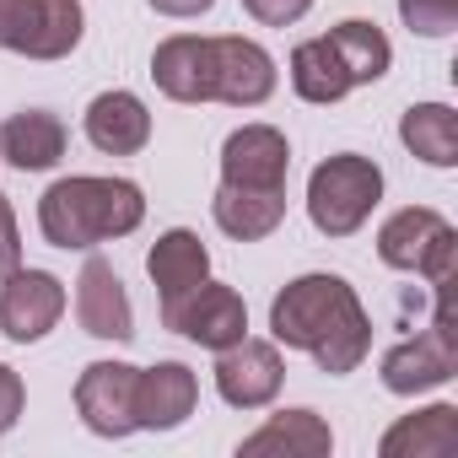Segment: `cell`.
Returning <instances> with one entry per match:
<instances>
[{"label":"cell","instance_id":"1","mask_svg":"<svg viewBox=\"0 0 458 458\" xmlns=\"http://www.w3.org/2000/svg\"><path fill=\"white\" fill-rule=\"evenodd\" d=\"M270 329L281 345L308 351L329 377L356 372L372 345V318L340 276H297L270 302Z\"/></svg>","mask_w":458,"mask_h":458},{"label":"cell","instance_id":"2","mask_svg":"<svg viewBox=\"0 0 458 458\" xmlns=\"http://www.w3.org/2000/svg\"><path fill=\"white\" fill-rule=\"evenodd\" d=\"M146 221V194L130 178H60L38 199V226L55 249H98Z\"/></svg>","mask_w":458,"mask_h":458},{"label":"cell","instance_id":"3","mask_svg":"<svg viewBox=\"0 0 458 458\" xmlns=\"http://www.w3.org/2000/svg\"><path fill=\"white\" fill-rule=\"evenodd\" d=\"M377 199H383V173L372 157H356V151L318 162L308 178V216L324 238H351Z\"/></svg>","mask_w":458,"mask_h":458},{"label":"cell","instance_id":"4","mask_svg":"<svg viewBox=\"0 0 458 458\" xmlns=\"http://www.w3.org/2000/svg\"><path fill=\"white\" fill-rule=\"evenodd\" d=\"M377 259L388 270H420L431 286H453L458 281V233L426 205L394 210L377 233Z\"/></svg>","mask_w":458,"mask_h":458},{"label":"cell","instance_id":"5","mask_svg":"<svg viewBox=\"0 0 458 458\" xmlns=\"http://www.w3.org/2000/svg\"><path fill=\"white\" fill-rule=\"evenodd\" d=\"M437 292V313L431 329H420L415 340L394 345L383 356V388L388 394H426L437 383H447L458 372V318H453V286H431Z\"/></svg>","mask_w":458,"mask_h":458},{"label":"cell","instance_id":"6","mask_svg":"<svg viewBox=\"0 0 458 458\" xmlns=\"http://www.w3.org/2000/svg\"><path fill=\"white\" fill-rule=\"evenodd\" d=\"M81 0H0V49L28 60H65L81 44Z\"/></svg>","mask_w":458,"mask_h":458},{"label":"cell","instance_id":"7","mask_svg":"<svg viewBox=\"0 0 458 458\" xmlns=\"http://www.w3.org/2000/svg\"><path fill=\"white\" fill-rule=\"evenodd\" d=\"M60 313H65V286L49 270H22L17 265L6 276V286H0V329H6V340H17V345L44 340L60 324Z\"/></svg>","mask_w":458,"mask_h":458},{"label":"cell","instance_id":"8","mask_svg":"<svg viewBox=\"0 0 458 458\" xmlns=\"http://www.w3.org/2000/svg\"><path fill=\"white\" fill-rule=\"evenodd\" d=\"M281 351L270 340H238V345H226L216 351V394L233 404V410H259L281 394Z\"/></svg>","mask_w":458,"mask_h":458},{"label":"cell","instance_id":"9","mask_svg":"<svg viewBox=\"0 0 458 458\" xmlns=\"http://www.w3.org/2000/svg\"><path fill=\"white\" fill-rule=\"evenodd\" d=\"M135 377L140 367L124 361H92L76 383V410L98 437H130L135 431Z\"/></svg>","mask_w":458,"mask_h":458},{"label":"cell","instance_id":"10","mask_svg":"<svg viewBox=\"0 0 458 458\" xmlns=\"http://www.w3.org/2000/svg\"><path fill=\"white\" fill-rule=\"evenodd\" d=\"M146 270H151L157 297H162V324L173 329L178 308L205 286V276H210V254H205V243H199L194 233L173 226V233H162V238H157V249L146 254Z\"/></svg>","mask_w":458,"mask_h":458},{"label":"cell","instance_id":"11","mask_svg":"<svg viewBox=\"0 0 458 458\" xmlns=\"http://www.w3.org/2000/svg\"><path fill=\"white\" fill-rule=\"evenodd\" d=\"M292 173V146L276 124H243L221 146V178L249 183V189H286Z\"/></svg>","mask_w":458,"mask_h":458},{"label":"cell","instance_id":"12","mask_svg":"<svg viewBox=\"0 0 458 458\" xmlns=\"http://www.w3.org/2000/svg\"><path fill=\"white\" fill-rule=\"evenodd\" d=\"M151 81H157L173 103H216V49H210V38L178 33V38L157 44V55H151Z\"/></svg>","mask_w":458,"mask_h":458},{"label":"cell","instance_id":"13","mask_svg":"<svg viewBox=\"0 0 458 458\" xmlns=\"http://www.w3.org/2000/svg\"><path fill=\"white\" fill-rule=\"evenodd\" d=\"M199 383L183 361H157L135 377V431H173L194 415Z\"/></svg>","mask_w":458,"mask_h":458},{"label":"cell","instance_id":"14","mask_svg":"<svg viewBox=\"0 0 458 458\" xmlns=\"http://www.w3.org/2000/svg\"><path fill=\"white\" fill-rule=\"evenodd\" d=\"M76 318L92 340H130L135 335V313H130V297H124V281L114 276L108 259H87L81 265V281H76Z\"/></svg>","mask_w":458,"mask_h":458},{"label":"cell","instance_id":"15","mask_svg":"<svg viewBox=\"0 0 458 458\" xmlns=\"http://www.w3.org/2000/svg\"><path fill=\"white\" fill-rule=\"evenodd\" d=\"M216 49V103L259 108L276 92V60L249 38H210Z\"/></svg>","mask_w":458,"mask_h":458},{"label":"cell","instance_id":"16","mask_svg":"<svg viewBox=\"0 0 458 458\" xmlns=\"http://www.w3.org/2000/svg\"><path fill=\"white\" fill-rule=\"evenodd\" d=\"M173 329L189 335V340L205 345V351H226V345H238V340L249 335V308H243V297H238L233 286H210V281H205V286L178 308Z\"/></svg>","mask_w":458,"mask_h":458},{"label":"cell","instance_id":"17","mask_svg":"<svg viewBox=\"0 0 458 458\" xmlns=\"http://www.w3.org/2000/svg\"><path fill=\"white\" fill-rule=\"evenodd\" d=\"M210 216H216V226L226 238L259 243L286 221V189H249V183H226L221 178V189L210 199Z\"/></svg>","mask_w":458,"mask_h":458},{"label":"cell","instance_id":"18","mask_svg":"<svg viewBox=\"0 0 458 458\" xmlns=\"http://www.w3.org/2000/svg\"><path fill=\"white\" fill-rule=\"evenodd\" d=\"M87 140L108 157H135L151 140V114L135 92H103L87 108Z\"/></svg>","mask_w":458,"mask_h":458},{"label":"cell","instance_id":"19","mask_svg":"<svg viewBox=\"0 0 458 458\" xmlns=\"http://www.w3.org/2000/svg\"><path fill=\"white\" fill-rule=\"evenodd\" d=\"M335 447V431L313 415V410H281L270 415V426H259L254 437H243V458H265V453H286V458H324Z\"/></svg>","mask_w":458,"mask_h":458},{"label":"cell","instance_id":"20","mask_svg":"<svg viewBox=\"0 0 458 458\" xmlns=\"http://www.w3.org/2000/svg\"><path fill=\"white\" fill-rule=\"evenodd\" d=\"M383 458H447L458 453V410L453 404H431L420 415H404L383 442H377Z\"/></svg>","mask_w":458,"mask_h":458},{"label":"cell","instance_id":"21","mask_svg":"<svg viewBox=\"0 0 458 458\" xmlns=\"http://www.w3.org/2000/svg\"><path fill=\"white\" fill-rule=\"evenodd\" d=\"M0 157L12 167H22V173H44V167H55L65 157V124L55 114H44V108H28L0 130Z\"/></svg>","mask_w":458,"mask_h":458},{"label":"cell","instance_id":"22","mask_svg":"<svg viewBox=\"0 0 458 458\" xmlns=\"http://www.w3.org/2000/svg\"><path fill=\"white\" fill-rule=\"evenodd\" d=\"M399 140L431 162V167H453L458 162V114L447 103H415L404 119H399Z\"/></svg>","mask_w":458,"mask_h":458},{"label":"cell","instance_id":"23","mask_svg":"<svg viewBox=\"0 0 458 458\" xmlns=\"http://www.w3.org/2000/svg\"><path fill=\"white\" fill-rule=\"evenodd\" d=\"M292 87L308 103H340L351 92V76H345V65H340L329 38H308V44L292 49Z\"/></svg>","mask_w":458,"mask_h":458},{"label":"cell","instance_id":"24","mask_svg":"<svg viewBox=\"0 0 458 458\" xmlns=\"http://www.w3.org/2000/svg\"><path fill=\"white\" fill-rule=\"evenodd\" d=\"M324 38L335 44V55H340V65H345L351 87H367V81H377V76L388 71V60H394V49H388L383 28H377V22H361V17L340 22V28H335V33H324Z\"/></svg>","mask_w":458,"mask_h":458},{"label":"cell","instance_id":"25","mask_svg":"<svg viewBox=\"0 0 458 458\" xmlns=\"http://www.w3.org/2000/svg\"><path fill=\"white\" fill-rule=\"evenodd\" d=\"M399 17L420 38H442L458 28V0H399Z\"/></svg>","mask_w":458,"mask_h":458},{"label":"cell","instance_id":"26","mask_svg":"<svg viewBox=\"0 0 458 458\" xmlns=\"http://www.w3.org/2000/svg\"><path fill=\"white\" fill-rule=\"evenodd\" d=\"M308 6L313 0H243V12L265 28H292L297 17H308Z\"/></svg>","mask_w":458,"mask_h":458},{"label":"cell","instance_id":"27","mask_svg":"<svg viewBox=\"0 0 458 458\" xmlns=\"http://www.w3.org/2000/svg\"><path fill=\"white\" fill-rule=\"evenodd\" d=\"M22 404H28V388H22V377H17L6 361H0V431H12V426H17Z\"/></svg>","mask_w":458,"mask_h":458},{"label":"cell","instance_id":"28","mask_svg":"<svg viewBox=\"0 0 458 458\" xmlns=\"http://www.w3.org/2000/svg\"><path fill=\"white\" fill-rule=\"evenodd\" d=\"M22 265V238H17V216L6 205V194H0V276H12Z\"/></svg>","mask_w":458,"mask_h":458},{"label":"cell","instance_id":"29","mask_svg":"<svg viewBox=\"0 0 458 458\" xmlns=\"http://www.w3.org/2000/svg\"><path fill=\"white\" fill-rule=\"evenodd\" d=\"M151 6H157L162 17H205L216 0H151Z\"/></svg>","mask_w":458,"mask_h":458}]
</instances>
